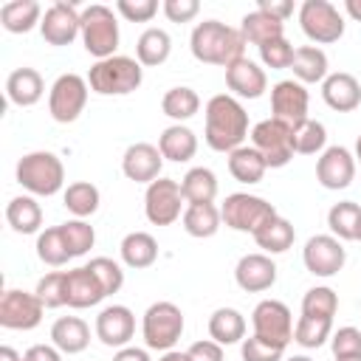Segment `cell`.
<instances>
[{"label":"cell","instance_id":"obj_1","mask_svg":"<svg viewBox=\"0 0 361 361\" xmlns=\"http://www.w3.org/2000/svg\"><path fill=\"white\" fill-rule=\"evenodd\" d=\"M206 144L214 152H234L237 147H243L245 135H248V113L245 107L228 96V93H217L206 102Z\"/></svg>","mask_w":361,"mask_h":361},{"label":"cell","instance_id":"obj_2","mask_svg":"<svg viewBox=\"0 0 361 361\" xmlns=\"http://www.w3.org/2000/svg\"><path fill=\"white\" fill-rule=\"evenodd\" d=\"M245 39L240 34V28H231L220 20H203L192 28V37H189V48H192V56L197 62H206V65H220V68H228L234 65L237 59L245 56Z\"/></svg>","mask_w":361,"mask_h":361},{"label":"cell","instance_id":"obj_3","mask_svg":"<svg viewBox=\"0 0 361 361\" xmlns=\"http://www.w3.org/2000/svg\"><path fill=\"white\" fill-rule=\"evenodd\" d=\"M141 79H144L141 62L133 56H121V54L110 59H99L87 73V85L99 96H127L138 90Z\"/></svg>","mask_w":361,"mask_h":361},{"label":"cell","instance_id":"obj_4","mask_svg":"<svg viewBox=\"0 0 361 361\" xmlns=\"http://www.w3.org/2000/svg\"><path fill=\"white\" fill-rule=\"evenodd\" d=\"M17 183L23 189H28L31 195H42V197H51L62 189L65 183V166L62 161L48 152V149H37V152H28L17 161Z\"/></svg>","mask_w":361,"mask_h":361},{"label":"cell","instance_id":"obj_5","mask_svg":"<svg viewBox=\"0 0 361 361\" xmlns=\"http://www.w3.org/2000/svg\"><path fill=\"white\" fill-rule=\"evenodd\" d=\"M82 45L90 56L99 59H110L116 56V48H118V23H116V14L110 6H102V3H93L82 11Z\"/></svg>","mask_w":361,"mask_h":361},{"label":"cell","instance_id":"obj_6","mask_svg":"<svg viewBox=\"0 0 361 361\" xmlns=\"http://www.w3.org/2000/svg\"><path fill=\"white\" fill-rule=\"evenodd\" d=\"M220 217H223V223L228 228L254 237L268 220L276 217V209L265 197H257V195H248V192H234V195H228L223 200Z\"/></svg>","mask_w":361,"mask_h":361},{"label":"cell","instance_id":"obj_7","mask_svg":"<svg viewBox=\"0 0 361 361\" xmlns=\"http://www.w3.org/2000/svg\"><path fill=\"white\" fill-rule=\"evenodd\" d=\"M144 344L149 350H172L178 338L183 336V313L172 302H155L147 307L144 322H141Z\"/></svg>","mask_w":361,"mask_h":361},{"label":"cell","instance_id":"obj_8","mask_svg":"<svg viewBox=\"0 0 361 361\" xmlns=\"http://www.w3.org/2000/svg\"><path fill=\"white\" fill-rule=\"evenodd\" d=\"M299 25L305 37L319 45H330L344 37V17L330 0H305L299 6Z\"/></svg>","mask_w":361,"mask_h":361},{"label":"cell","instance_id":"obj_9","mask_svg":"<svg viewBox=\"0 0 361 361\" xmlns=\"http://www.w3.org/2000/svg\"><path fill=\"white\" fill-rule=\"evenodd\" d=\"M251 324H254V336L285 350L293 341V316L288 310L285 302L279 299H262L254 313H251Z\"/></svg>","mask_w":361,"mask_h":361},{"label":"cell","instance_id":"obj_10","mask_svg":"<svg viewBox=\"0 0 361 361\" xmlns=\"http://www.w3.org/2000/svg\"><path fill=\"white\" fill-rule=\"evenodd\" d=\"M87 79L79 73H62L48 90V113L59 124H71L87 104Z\"/></svg>","mask_w":361,"mask_h":361},{"label":"cell","instance_id":"obj_11","mask_svg":"<svg viewBox=\"0 0 361 361\" xmlns=\"http://www.w3.org/2000/svg\"><path fill=\"white\" fill-rule=\"evenodd\" d=\"M183 206V192L180 183L172 178H158L147 186L144 195V214L152 226H172L180 217Z\"/></svg>","mask_w":361,"mask_h":361},{"label":"cell","instance_id":"obj_12","mask_svg":"<svg viewBox=\"0 0 361 361\" xmlns=\"http://www.w3.org/2000/svg\"><path fill=\"white\" fill-rule=\"evenodd\" d=\"M251 147L265 158V164L271 169H279V166H285L293 158V149H290V127L279 124L276 118H265V121L254 124V130H251Z\"/></svg>","mask_w":361,"mask_h":361},{"label":"cell","instance_id":"obj_13","mask_svg":"<svg viewBox=\"0 0 361 361\" xmlns=\"http://www.w3.org/2000/svg\"><path fill=\"white\" fill-rule=\"evenodd\" d=\"M42 310L45 305L37 293L8 288L0 296V324L6 330H34L42 322Z\"/></svg>","mask_w":361,"mask_h":361},{"label":"cell","instance_id":"obj_14","mask_svg":"<svg viewBox=\"0 0 361 361\" xmlns=\"http://www.w3.org/2000/svg\"><path fill=\"white\" fill-rule=\"evenodd\" d=\"M307 90L302 82L296 79H282L271 87V118H276L285 127H299L302 121H307Z\"/></svg>","mask_w":361,"mask_h":361},{"label":"cell","instance_id":"obj_15","mask_svg":"<svg viewBox=\"0 0 361 361\" xmlns=\"http://www.w3.org/2000/svg\"><path fill=\"white\" fill-rule=\"evenodd\" d=\"M39 34L48 45H71L82 34V14L76 11L73 3L56 0L51 8H45L42 23H39Z\"/></svg>","mask_w":361,"mask_h":361},{"label":"cell","instance_id":"obj_16","mask_svg":"<svg viewBox=\"0 0 361 361\" xmlns=\"http://www.w3.org/2000/svg\"><path fill=\"white\" fill-rule=\"evenodd\" d=\"M302 259H305V268L313 276H336L344 268L347 251L333 234H316L305 243Z\"/></svg>","mask_w":361,"mask_h":361},{"label":"cell","instance_id":"obj_17","mask_svg":"<svg viewBox=\"0 0 361 361\" xmlns=\"http://www.w3.org/2000/svg\"><path fill=\"white\" fill-rule=\"evenodd\" d=\"M316 178L324 189H347L355 178V155L347 147H327L316 161Z\"/></svg>","mask_w":361,"mask_h":361},{"label":"cell","instance_id":"obj_18","mask_svg":"<svg viewBox=\"0 0 361 361\" xmlns=\"http://www.w3.org/2000/svg\"><path fill=\"white\" fill-rule=\"evenodd\" d=\"M161 166H164V155L158 147L147 144V141H138V144H130L124 149V158H121V172L135 180V183H152L161 178Z\"/></svg>","mask_w":361,"mask_h":361},{"label":"cell","instance_id":"obj_19","mask_svg":"<svg viewBox=\"0 0 361 361\" xmlns=\"http://www.w3.org/2000/svg\"><path fill=\"white\" fill-rule=\"evenodd\" d=\"M135 333V316L127 305H110L96 316V336L104 347H127Z\"/></svg>","mask_w":361,"mask_h":361},{"label":"cell","instance_id":"obj_20","mask_svg":"<svg viewBox=\"0 0 361 361\" xmlns=\"http://www.w3.org/2000/svg\"><path fill=\"white\" fill-rule=\"evenodd\" d=\"M226 85L240 99H259L268 90V76L254 59L243 56L226 68Z\"/></svg>","mask_w":361,"mask_h":361},{"label":"cell","instance_id":"obj_21","mask_svg":"<svg viewBox=\"0 0 361 361\" xmlns=\"http://www.w3.org/2000/svg\"><path fill=\"white\" fill-rule=\"evenodd\" d=\"M234 279L248 293L268 290L276 282V262L268 254H245L234 268Z\"/></svg>","mask_w":361,"mask_h":361},{"label":"cell","instance_id":"obj_22","mask_svg":"<svg viewBox=\"0 0 361 361\" xmlns=\"http://www.w3.org/2000/svg\"><path fill=\"white\" fill-rule=\"evenodd\" d=\"M104 288L96 279V274L82 265V268H71L65 271V305L68 307H93L104 299Z\"/></svg>","mask_w":361,"mask_h":361},{"label":"cell","instance_id":"obj_23","mask_svg":"<svg viewBox=\"0 0 361 361\" xmlns=\"http://www.w3.org/2000/svg\"><path fill=\"white\" fill-rule=\"evenodd\" d=\"M322 99L327 102V107L338 110V113H350L361 104V85L353 73H327V79L322 82Z\"/></svg>","mask_w":361,"mask_h":361},{"label":"cell","instance_id":"obj_24","mask_svg":"<svg viewBox=\"0 0 361 361\" xmlns=\"http://www.w3.org/2000/svg\"><path fill=\"white\" fill-rule=\"evenodd\" d=\"M6 93H8V102L17 104V107H31L42 99L45 93V82L42 76L34 71V68H17L8 73L6 79Z\"/></svg>","mask_w":361,"mask_h":361},{"label":"cell","instance_id":"obj_25","mask_svg":"<svg viewBox=\"0 0 361 361\" xmlns=\"http://www.w3.org/2000/svg\"><path fill=\"white\" fill-rule=\"evenodd\" d=\"M51 341L59 353L76 355L82 350H87L90 344V327L79 319V316H62L51 324Z\"/></svg>","mask_w":361,"mask_h":361},{"label":"cell","instance_id":"obj_26","mask_svg":"<svg viewBox=\"0 0 361 361\" xmlns=\"http://www.w3.org/2000/svg\"><path fill=\"white\" fill-rule=\"evenodd\" d=\"M240 34H243L245 42H251V45L259 48V45H265L271 39L285 37V23L276 20V17H271V14H265V11H259V8H254V11H248L243 17Z\"/></svg>","mask_w":361,"mask_h":361},{"label":"cell","instance_id":"obj_27","mask_svg":"<svg viewBox=\"0 0 361 361\" xmlns=\"http://www.w3.org/2000/svg\"><path fill=\"white\" fill-rule=\"evenodd\" d=\"M158 149H161V155L166 161L183 164V161L195 158V152H197V135L189 127H183V124H172V127H166L161 133Z\"/></svg>","mask_w":361,"mask_h":361},{"label":"cell","instance_id":"obj_28","mask_svg":"<svg viewBox=\"0 0 361 361\" xmlns=\"http://www.w3.org/2000/svg\"><path fill=\"white\" fill-rule=\"evenodd\" d=\"M0 23L11 34H28L42 23V8L37 0H11L0 8Z\"/></svg>","mask_w":361,"mask_h":361},{"label":"cell","instance_id":"obj_29","mask_svg":"<svg viewBox=\"0 0 361 361\" xmlns=\"http://www.w3.org/2000/svg\"><path fill=\"white\" fill-rule=\"evenodd\" d=\"M118 251H121L124 265H127V268H135V271H138V268H149V265L158 259V243H155V237L147 234V231H130V234L121 240Z\"/></svg>","mask_w":361,"mask_h":361},{"label":"cell","instance_id":"obj_30","mask_svg":"<svg viewBox=\"0 0 361 361\" xmlns=\"http://www.w3.org/2000/svg\"><path fill=\"white\" fill-rule=\"evenodd\" d=\"M209 336L212 341L228 347V344H237L245 338V319L240 310L234 307H217L212 316H209Z\"/></svg>","mask_w":361,"mask_h":361},{"label":"cell","instance_id":"obj_31","mask_svg":"<svg viewBox=\"0 0 361 361\" xmlns=\"http://www.w3.org/2000/svg\"><path fill=\"white\" fill-rule=\"evenodd\" d=\"M296 82L302 85H313V82H324L327 79V54L316 45H302L293 54V65H290Z\"/></svg>","mask_w":361,"mask_h":361},{"label":"cell","instance_id":"obj_32","mask_svg":"<svg viewBox=\"0 0 361 361\" xmlns=\"http://www.w3.org/2000/svg\"><path fill=\"white\" fill-rule=\"evenodd\" d=\"M6 220L17 234H34L42 226V209L31 195H17L6 206Z\"/></svg>","mask_w":361,"mask_h":361},{"label":"cell","instance_id":"obj_33","mask_svg":"<svg viewBox=\"0 0 361 361\" xmlns=\"http://www.w3.org/2000/svg\"><path fill=\"white\" fill-rule=\"evenodd\" d=\"M268 164L265 158L254 149V147H237L234 152H228V172L234 175V180L240 183H259L265 175Z\"/></svg>","mask_w":361,"mask_h":361},{"label":"cell","instance_id":"obj_34","mask_svg":"<svg viewBox=\"0 0 361 361\" xmlns=\"http://www.w3.org/2000/svg\"><path fill=\"white\" fill-rule=\"evenodd\" d=\"M169 51H172V39L164 28H147L135 42V59L147 68L164 65L169 59Z\"/></svg>","mask_w":361,"mask_h":361},{"label":"cell","instance_id":"obj_35","mask_svg":"<svg viewBox=\"0 0 361 361\" xmlns=\"http://www.w3.org/2000/svg\"><path fill=\"white\" fill-rule=\"evenodd\" d=\"M220 209L214 203H189L183 212V228L186 234L203 240V237H214L220 228Z\"/></svg>","mask_w":361,"mask_h":361},{"label":"cell","instance_id":"obj_36","mask_svg":"<svg viewBox=\"0 0 361 361\" xmlns=\"http://www.w3.org/2000/svg\"><path fill=\"white\" fill-rule=\"evenodd\" d=\"M180 192L186 203H214L217 197V178L212 169L206 166H195L183 175L180 180Z\"/></svg>","mask_w":361,"mask_h":361},{"label":"cell","instance_id":"obj_37","mask_svg":"<svg viewBox=\"0 0 361 361\" xmlns=\"http://www.w3.org/2000/svg\"><path fill=\"white\" fill-rule=\"evenodd\" d=\"M293 240H296V231H293V226L285 220V217H274V220H268L257 234H254V243L262 248V251H268V254H282V251H288L290 245H293Z\"/></svg>","mask_w":361,"mask_h":361},{"label":"cell","instance_id":"obj_38","mask_svg":"<svg viewBox=\"0 0 361 361\" xmlns=\"http://www.w3.org/2000/svg\"><path fill=\"white\" fill-rule=\"evenodd\" d=\"M358 220H361V206L353 200L333 203L327 212V226L336 240H355L358 234Z\"/></svg>","mask_w":361,"mask_h":361},{"label":"cell","instance_id":"obj_39","mask_svg":"<svg viewBox=\"0 0 361 361\" xmlns=\"http://www.w3.org/2000/svg\"><path fill=\"white\" fill-rule=\"evenodd\" d=\"M330 336H333V319L324 316H299V322L293 324V341L305 350L322 347Z\"/></svg>","mask_w":361,"mask_h":361},{"label":"cell","instance_id":"obj_40","mask_svg":"<svg viewBox=\"0 0 361 361\" xmlns=\"http://www.w3.org/2000/svg\"><path fill=\"white\" fill-rule=\"evenodd\" d=\"M324 144H327V130L322 121H302L299 127L290 130V149L299 152V155H316V152H324Z\"/></svg>","mask_w":361,"mask_h":361},{"label":"cell","instance_id":"obj_41","mask_svg":"<svg viewBox=\"0 0 361 361\" xmlns=\"http://www.w3.org/2000/svg\"><path fill=\"white\" fill-rule=\"evenodd\" d=\"M161 110L175 121H186L200 110V96L192 87H183V85L180 87H169L164 93V99H161Z\"/></svg>","mask_w":361,"mask_h":361},{"label":"cell","instance_id":"obj_42","mask_svg":"<svg viewBox=\"0 0 361 361\" xmlns=\"http://www.w3.org/2000/svg\"><path fill=\"white\" fill-rule=\"evenodd\" d=\"M62 200H65V209L71 214H76V220H85L99 209V189L93 183H87V180H76V183H71L65 189Z\"/></svg>","mask_w":361,"mask_h":361},{"label":"cell","instance_id":"obj_43","mask_svg":"<svg viewBox=\"0 0 361 361\" xmlns=\"http://www.w3.org/2000/svg\"><path fill=\"white\" fill-rule=\"evenodd\" d=\"M37 257L45 265H54V268H59V265H65L71 259V251H68V243H65L59 226L39 231V237H37Z\"/></svg>","mask_w":361,"mask_h":361},{"label":"cell","instance_id":"obj_44","mask_svg":"<svg viewBox=\"0 0 361 361\" xmlns=\"http://www.w3.org/2000/svg\"><path fill=\"white\" fill-rule=\"evenodd\" d=\"M338 310V296L327 285H316L302 296V316H324L333 319Z\"/></svg>","mask_w":361,"mask_h":361},{"label":"cell","instance_id":"obj_45","mask_svg":"<svg viewBox=\"0 0 361 361\" xmlns=\"http://www.w3.org/2000/svg\"><path fill=\"white\" fill-rule=\"evenodd\" d=\"M59 228H62V237H65V243H68L71 257L87 254V251L93 248V243H96V231H93V226L85 223V220H68V223H62Z\"/></svg>","mask_w":361,"mask_h":361},{"label":"cell","instance_id":"obj_46","mask_svg":"<svg viewBox=\"0 0 361 361\" xmlns=\"http://www.w3.org/2000/svg\"><path fill=\"white\" fill-rule=\"evenodd\" d=\"M87 268L96 274V279L102 282V288H104L107 296H113V293L121 290V285H124V271H121L118 262H113L110 257H93V259L87 262Z\"/></svg>","mask_w":361,"mask_h":361},{"label":"cell","instance_id":"obj_47","mask_svg":"<svg viewBox=\"0 0 361 361\" xmlns=\"http://www.w3.org/2000/svg\"><path fill=\"white\" fill-rule=\"evenodd\" d=\"M293 54H296V48H293L285 37H279V39H271V42L259 45V59H262V65H265V68H271V71L290 68V65H293Z\"/></svg>","mask_w":361,"mask_h":361},{"label":"cell","instance_id":"obj_48","mask_svg":"<svg viewBox=\"0 0 361 361\" xmlns=\"http://www.w3.org/2000/svg\"><path fill=\"white\" fill-rule=\"evenodd\" d=\"M39 302L45 307H62L65 305V271H54V274H45L39 282H37V290Z\"/></svg>","mask_w":361,"mask_h":361},{"label":"cell","instance_id":"obj_49","mask_svg":"<svg viewBox=\"0 0 361 361\" xmlns=\"http://www.w3.org/2000/svg\"><path fill=\"white\" fill-rule=\"evenodd\" d=\"M330 347L336 358H350V355H361V330L358 327H338L330 336Z\"/></svg>","mask_w":361,"mask_h":361},{"label":"cell","instance_id":"obj_50","mask_svg":"<svg viewBox=\"0 0 361 361\" xmlns=\"http://www.w3.org/2000/svg\"><path fill=\"white\" fill-rule=\"evenodd\" d=\"M240 353H243V361H282L285 350H279V347H274L257 336H248V338H243Z\"/></svg>","mask_w":361,"mask_h":361},{"label":"cell","instance_id":"obj_51","mask_svg":"<svg viewBox=\"0 0 361 361\" xmlns=\"http://www.w3.org/2000/svg\"><path fill=\"white\" fill-rule=\"evenodd\" d=\"M116 11L130 23H149L158 11V3L155 0H118Z\"/></svg>","mask_w":361,"mask_h":361},{"label":"cell","instance_id":"obj_52","mask_svg":"<svg viewBox=\"0 0 361 361\" xmlns=\"http://www.w3.org/2000/svg\"><path fill=\"white\" fill-rule=\"evenodd\" d=\"M164 14L172 20V23H189L197 17L200 11V3L197 0H164Z\"/></svg>","mask_w":361,"mask_h":361},{"label":"cell","instance_id":"obj_53","mask_svg":"<svg viewBox=\"0 0 361 361\" xmlns=\"http://www.w3.org/2000/svg\"><path fill=\"white\" fill-rule=\"evenodd\" d=\"M186 353H189L192 361H223V344H217V341H212V338L195 341Z\"/></svg>","mask_w":361,"mask_h":361},{"label":"cell","instance_id":"obj_54","mask_svg":"<svg viewBox=\"0 0 361 361\" xmlns=\"http://www.w3.org/2000/svg\"><path fill=\"white\" fill-rule=\"evenodd\" d=\"M257 8L271 14V17H276V20H282V23L293 14V3L290 0H257Z\"/></svg>","mask_w":361,"mask_h":361},{"label":"cell","instance_id":"obj_55","mask_svg":"<svg viewBox=\"0 0 361 361\" xmlns=\"http://www.w3.org/2000/svg\"><path fill=\"white\" fill-rule=\"evenodd\" d=\"M23 361H62V353L51 344H34L23 353Z\"/></svg>","mask_w":361,"mask_h":361},{"label":"cell","instance_id":"obj_56","mask_svg":"<svg viewBox=\"0 0 361 361\" xmlns=\"http://www.w3.org/2000/svg\"><path fill=\"white\" fill-rule=\"evenodd\" d=\"M113 361H149V355H147V350H141V347H121V350L113 355Z\"/></svg>","mask_w":361,"mask_h":361},{"label":"cell","instance_id":"obj_57","mask_svg":"<svg viewBox=\"0 0 361 361\" xmlns=\"http://www.w3.org/2000/svg\"><path fill=\"white\" fill-rule=\"evenodd\" d=\"M344 11H347L353 20L361 23V0H344Z\"/></svg>","mask_w":361,"mask_h":361},{"label":"cell","instance_id":"obj_58","mask_svg":"<svg viewBox=\"0 0 361 361\" xmlns=\"http://www.w3.org/2000/svg\"><path fill=\"white\" fill-rule=\"evenodd\" d=\"M158 361H192V358H189V353H180V350H166V353H164Z\"/></svg>","mask_w":361,"mask_h":361},{"label":"cell","instance_id":"obj_59","mask_svg":"<svg viewBox=\"0 0 361 361\" xmlns=\"http://www.w3.org/2000/svg\"><path fill=\"white\" fill-rule=\"evenodd\" d=\"M0 361H23V355H17L14 347H0Z\"/></svg>","mask_w":361,"mask_h":361},{"label":"cell","instance_id":"obj_60","mask_svg":"<svg viewBox=\"0 0 361 361\" xmlns=\"http://www.w3.org/2000/svg\"><path fill=\"white\" fill-rule=\"evenodd\" d=\"M355 161H358V164H361V135H358V138H355Z\"/></svg>","mask_w":361,"mask_h":361},{"label":"cell","instance_id":"obj_61","mask_svg":"<svg viewBox=\"0 0 361 361\" xmlns=\"http://www.w3.org/2000/svg\"><path fill=\"white\" fill-rule=\"evenodd\" d=\"M285 361H310L307 355H290V358H285Z\"/></svg>","mask_w":361,"mask_h":361},{"label":"cell","instance_id":"obj_62","mask_svg":"<svg viewBox=\"0 0 361 361\" xmlns=\"http://www.w3.org/2000/svg\"><path fill=\"white\" fill-rule=\"evenodd\" d=\"M336 361H361V355H350V358H336Z\"/></svg>","mask_w":361,"mask_h":361},{"label":"cell","instance_id":"obj_63","mask_svg":"<svg viewBox=\"0 0 361 361\" xmlns=\"http://www.w3.org/2000/svg\"><path fill=\"white\" fill-rule=\"evenodd\" d=\"M355 240H361V220H358V234H355Z\"/></svg>","mask_w":361,"mask_h":361}]
</instances>
